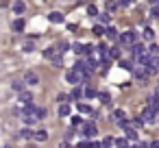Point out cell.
Masks as SVG:
<instances>
[{
	"label": "cell",
	"instance_id": "cell-1",
	"mask_svg": "<svg viewBox=\"0 0 159 148\" xmlns=\"http://www.w3.org/2000/svg\"><path fill=\"white\" fill-rule=\"evenodd\" d=\"M66 81H68L70 85H81L83 81H87V74L81 72V70H70L68 76H66Z\"/></svg>",
	"mask_w": 159,
	"mask_h": 148
},
{
	"label": "cell",
	"instance_id": "cell-2",
	"mask_svg": "<svg viewBox=\"0 0 159 148\" xmlns=\"http://www.w3.org/2000/svg\"><path fill=\"white\" fill-rule=\"evenodd\" d=\"M122 46H129V48H133L135 46V42H137V33L135 31H124L122 35H120V39H118Z\"/></svg>",
	"mask_w": 159,
	"mask_h": 148
},
{
	"label": "cell",
	"instance_id": "cell-3",
	"mask_svg": "<svg viewBox=\"0 0 159 148\" xmlns=\"http://www.w3.org/2000/svg\"><path fill=\"white\" fill-rule=\"evenodd\" d=\"M142 120H144V124H150V122H155V120H159V113L150 107V105H146L144 109H142V115H139Z\"/></svg>",
	"mask_w": 159,
	"mask_h": 148
},
{
	"label": "cell",
	"instance_id": "cell-4",
	"mask_svg": "<svg viewBox=\"0 0 159 148\" xmlns=\"http://www.w3.org/2000/svg\"><path fill=\"white\" fill-rule=\"evenodd\" d=\"M133 76H135L137 81H142V83H144V81L150 76V74H148V68H146L144 63H137V65L133 68Z\"/></svg>",
	"mask_w": 159,
	"mask_h": 148
},
{
	"label": "cell",
	"instance_id": "cell-5",
	"mask_svg": "<svg viewBox=\"0 0 159 148\" xmlns=\"http://www.w3.org/2000/svg\"><path fill=\"white\" fill-rule=\"evenodd\" d=\"M96 133H98V128H96L94 122H85V124H83V135H85V137H94Z\"/></svg>",
	"mask_w": 159,
	"mask_h": 148
},
{
	"label": "cell",
	"instance_id": "cell-6",
	"mask_svg": "<svg viewBox=\"0 0 159 148\" xmlns=\"http://www.w3.org/2000/svg\"><path fill=\"white\" fill-rule=\"evenodd\" d=\"M24 83H26V85H37V83H39V76H37L35 72H26Z\"/></svg>",
	"mask_w": 159,
	"mask_h": 148
},
{
	"label": "cell",
	"instance_id": "cell-7",
	"mask_svg": "<svg viewBox=\"0 0 159 148\" xmlns=\"http://www.w3.org/2000/svg\"><path fill=\"white\" fill-rule=\"evenodd\" d=\"M20 102H22L24 107L33 105V94H31V92H22V94H20Z\"/></svg>",
	"mask_w": 159,
	"mask_h": 148
},
{
	"label": "cell",
	"instance_id": "cell-8",
	"mask_svg": "<svg viewBox=\"0 0 159 148\" xmlns=\"http://www.w3.org/2000/svg\"><path fill=\"white\" fill-rule=\"evenodd\" d=\"M24 9H26V5L22 2V0H16V2H13V13H16V16H22Z\"/></svg>",
	"mask_w": 159,
	"mask_h": 148
},
{
	"label": "cell",
	"instance_id": "cell-9",
	"mask_svg": "<svg viewBox=\"0 0 159 148\" xmlns=\"http://www.w3.org/2000/svg\"><path fill=\"white\" fill-rule=\"evenodd\" d=\"M111 118H113V120H116V122L120 124V122H124V120H126V113H124L122 109H116V111L111 113Z\"/></svg>",
	"mask_w": 159,
	"mask_h": 148
},
{
	"label": "cell",
	"instance_id": "cell-10",
	"mask_svg": "<svg viewBox=\"0 0 159 148\" xmlns=\"http://www.w3.org/2000/svg\"><path fill=\"white\" fill-rule=\"evenodd\" d=\"M85 61H87V74H92V72H94V70L98 68V61H96L94 57H87Z\"/></svg>",
	"mask_w": 159,
	"mask_h": 148
},
{
	"label": "cell",
	"instance_id": "cell-11",
	"mask_svg": "<svg viewBox=\"0 0 159 148\" xmlns=\"http://www.w3.org/2000/svg\"><path fill=\"white\" fill-rule=\"evenodd\" d=\"M48 18H50V22H55V24H61V22H63V13H59V11H52Z\"/></svg>",
	"mask_w": 159,
	"mask_h": 148
},
{
	"label": "cell",
	"instance_id": "cell-12",
	"mask_svg": "<svg viewBox=\"0 0 159 148\" xmlns=\"http://www.w3.org/2000/svg\"><path fill=\"white\" fill-rule=\"evenodd\" d=\"M107 39H120V35H118V31L113 29V26H107Z\"/></svg>",
	"mask_w": 159,
	"mask_h": 148
},
{
	"label": "cell",
	"instance_id": "cell-13",
	"mask_svg": "<svg viewBox=\"0 0 159 148\" xmlns=\"http://www.w3.org/2000/svg\"><path fill=\"white\" fill-rule=\"evenodd\" d=\"M57 55H59V50H57V48H52V46L44 50V57H46V59H55Z\"/></svg>",
	"mask_w": 159,
	"mask_h": 148
},
{
	"label": "cell",
	"instance_id": "cell-14",
	"mask_svg": "<svg viewBox=\"0 0 159 148\" xmlns=\"http://www.w3.org/2000/svg\"><path fill=\"white\" fill-rule=\"evenodd\" d=\"M18 135H20L22 139H31V137H35V133H33V131H31L29 126H26V128H22V131H20Z\"/></svg>",
	"mask_w": 159,
	"mask_h": 148
},
{
	"label": "cell",
	"instance_id": "cell-15",
	"mask_svg": "<svg viewBox=\"0 0 159 148\" xmlns=\"http://www.w3.org/2000/svg\"><path fill=\"white\" fill-rule=\"evenodd\" d=\"M142 35H144V39H148V42H152V39H155V31H152V29H148V26L142 31Z\"/></svg>",
	"mask_w": 159,
	"mask_h": 148
},
{
	"label": "cell",
	"instance_id": "cell-16",
	"mask_svg": "<svg viewBox=\"0 0 159 148\" xmlns=\"http://www.w3.org/2000/svg\"><path fill=\"white\" fill-rule=\"evenodd\" d=\"M92 33H94V35H98V37H100V35H105V33H107V29H105V26H102V24H96V26H94V29H92Z\"/></svg>",
	"mask_w": 159,
	"mask_h": 148
},
{
	"label": "cell",
	"instance_id": "cell-17",
	"mask_svg": "<svg viewBox=\"0 0 159 148\" xmlns=\"http://www.w3.org/2000/svg\"><path fill=\"white\" fill-rule=\"evenodd\" d=\"M83 92H85V98H94V96H98V92H96V89H94L92 85H87V87H85Z\"/></svg>",
	"mask_w": 159,
	"mask_h": 148
},
{
	"label": "cell",
	"instance_id": "cell-18",
	"mask_svg": "<svg viewBox=\"0 0 159 148\" xmlns=\"http://www.w3.org/2000/svg\"><path fill=\"white\" fill-rule=\"evenodd\" d=\"M76 109H79V113H92V107H89V105H85V102H79V105H76Z\"/></svg>",
	"mask_w": 159,
	"mask_h": 148
},
{
	"label": "cell",
	"instance_id": "cell-19",
	"mask_svg": "<svg viewBox=\"0 0 159 148\" xmlns=\"http://www.w3.org/2000/svg\"><path fill=\"white\" fill-rule=\"evenodd\" d=\"M13 31H16V33H22V31H24V20H16V22H13Z\"/></svg>",
	"mask_w": 159,
	"mask_h": 148
},
{
	"label": "cell",
	"instance_id": "cell-20",
	"mask_svg": "<svg viewBox=\"0 0 159 148\" xmlns=\"http://www.w3.org/2000/svg\"><path fill=\"white\" fill-rule=\"evenodd\" d=\"M59 115H61V118H66V115H70V105H66V102H63V105L59 107Z\"/></svg>",
	"mask_w": 159,
	"mask_h": 148
},
{
	"label": "cell",
	"instance_id": "cell-21",
	"mask_svg": "<svg viewBox=\"0 0 159 148\" xmlns=\"http://www.w3.org/2000/svg\"><path fill=\"white\" fill-rule=\"evenodd\" d=\"M35 139H37V141H46V139H48V133H46V131H35Z\"/></svg>",
	"mask_w": 159,
	"mask_h": 148
},
{
	"label": "cell",
	"instance_id": "cell-22",
	"mask_svg": "<svg viewBox=\"0 0 159 148\" xmlns=\"http://www.w3.org/2000/svg\"><path fill=\"white\" fill-rule=\"evenodd\" d=\"M148 52H150L152 59H159V46H157V44H152V46L148 48Z\"/></svg>",
	"mask_w": 159,
	"mask_h": 148
},
{
	"label": "cell",
	"instance_id": "cell-23",
	"mask_svg": "<svg viewBox=\"0 0 159 148\" xmlns=\"http://www.w3.org/2000/svg\"><path fill=\"white\" fill-rule=\"evenodd\" d=\"M116 146H118V148H131L126 137H120V139H116Z\"/></svg>",
	"mask_w": 159,
	"mask_h": 148
},
{
	"label": "cell",
	"instance_id": "cell-24",
	"mask_svg": "<svg viewBox=\"0 0 159 148\" xmlns=\"http://www.w3.org/2000/svg\"><path fill=\"white\" fill-rule=\"evenodd\" d=\"M98 20H100V24H102V26H105V24L109 26V22H111V16H109V13H102V16H98Z\"/></svg>",
	"mask_w": 159,
	"mask_h": 148
},
{
	"label": "cell",
	"instance_id": "cell-25",
	"mask_svg": "<svg viewBox=\"0 0 159 148\" xmlns=\"http://www.w3.org/2000/svg\"><path fill=\"white\" fill-rule=\"evenodd\" d=\"M100 144H102V148H111V146L116 144V139H113V137H105Z\"/></svg>",
	"mask_w": 159,
	"mask_h": 148
},
{
	"label": "cell",
	"instance_id": "cell-26",
	"mask_svg": "<svg viewBox=\"0 0 159 148\" xmlns=\"http://www.w3.org/2000/svg\"><path fill=\"white\" fill-rule=\"evenodd\" d=\"M92 52H94V46H92V44H83V55L92 57Z\"/></svg>",
	"mask_w": 159,
	"mask_h": 148
},
{
	"label": "cell",
	"instance_id": "cell-27",
	"mask_svg": "<svg viewBox=\"0 0 159 148\" xmlns=\"http://www.w3.org/2000/svg\"><path fill=\"white\" fill-rule=\"evenodd\" d=\"M120 68H122V70H131V72H133V65H131V61H126V59H120Z\"/></svg>",
	"mask_w": 159,
	"mask_h": 148
},
{
	"label": "cell",
	"instance_id": "cell-28",
	"mask_svg": "<svg viewBox=\"0 0 159 148\" xmlns=\"http://www.w3.org/2000/svg\"><path fill=\"white\" fill-rule=\"evenodd\" d=\"M13 89L22 94V92H24V83H22V81H13Z\"/></svg>",
	"mask_w": 159,
	"mask_h": 148
},
{
	"label": "cell",
	"instance_id": "cell-29",
	"mask_svg": "<svg viewBox=\"0 0 159 148\" xmlns=\"http://www.w3.org/2000/svg\"><path fill=\"white\" fill-rule=\"evenodd\" d=\"M87 16H98V9H96V5H87Z\"/></svg>",
	"mask_w": 159,
	"mask_h": 148
},
{
	"label": "cell",
	"instance_id": "cell-30",
	"mask_svg": "<svg viewBox=\"0 0 159 148\" xmlns=\"http://www.w3.org/2000/svg\"><path fill=\"white\" fill-rule=\"evenodd\" d=\"M109 59H120V48H111V52H109Z\"/></svg>",
	"mask_w": 159,
	"mask_h": 148
},
{
	"label": "cell",
	"instance_id": "cell-31",
	"mask_svg": "<svg viewBox=\"0 0 159 148\" xmlns=\"http://www.w3.org/2000/svg\"><path fill=\"white\" fill-rule=\"evenodd\" d=\"M81 96H85V92H81V87H74L72 89V98H81Z\"/></svg>",
	"mask_w": 159,
	"mask_h": 148
},
{
	"label": "cell",
	"instance_id": "cell-32",
	"mask_svg": "<svg viewBox=\"0 0 159 148\" xmlns=\"http://www.w3.org/2000/svg\"><path fill=\"white\" fill-rule=\"evenodd\" d=\"M98 98H100V100H102V105H107V102H109V100H111V96H109V94H107V92H102V94H98Z\"/></svg>",
	"mask_w": 159,
	"mask_h": 148
},
{
	"label": "cell",
	"instance_id": "cell-33",
	"mask_svg": "<svg viewBox=\"0 0 159 148\" xmlns=\"http://www.w3.org/2000/svg\"><path fill=\"white\" fill-rule=\"evenodd\" d=\"M126 139H137V133H135V128H129V131H126Z\"/></svg>",
	"mask_w": 159,
	"mask_h": 148
},
{
	"label": "cell",
	"instance_id": "cell-34",
	"mask_svg": "<svg viewBox=\"0 0 159 148\" xmlns=\"http://www.w3.org/2000/svg\"><path fill=\"white\" fill-rule=\"evenodd\" d=\"M50 61H52V65H61V63H63V59H61V52H59L55 59H50Z\"/></svg>",
	"mask_w": 159,
	"mask_h": 148
},
{
	"label": "cell",
	"instance_id": "cell-35",
	"mask_svg": "<svg viewBox=\"0 0 159 148\" xmlns=\"http://www.w3.org/2000/svg\"><path fill=\"white\" fill-rule=\"evenodd\" d=\"M150 16H152V18H159V5H152V9H150Z\"/></svg>",
	"mask_w": 159,
	"mask_h": 148
},
{
	"label": "cell",
	"instance_id": "cell-36",
	"mask_svg": "<svg viewBox=\"0 0 159 148\" xmlns=\"http://www.w3.org/2000/svg\"><path fill=\"white\" fill-rule=\"evenodd\" d=\"M72 48H74V52H76V55H83V44H74Z\"/></svg>",
	"mask_w": 159,
	"mask_h": 148
},
{
	"label": "cell",
	"instance_id": "cell-37",
	"mask_svg": "<svg viewBox=\"0 0 159 148\" xmlns=\"http://www.w3.org/2000/svg\"><path fill=\"white\" fill-rule=\"evenodd\" d=\"M37 118L44 120V118H46V109H37Z\"/></svg>",
	"mask_w": 159,
	"mask_h": 148
},
{
	"label": "cell",
	"instance_id": "cell-38",
	"mask_svg": "<svg viewBox=\"0 0 159 148\" xmlns=\"http://www.w3.org/2000/svg\"><path fill=\"white\" fill-rule=\"evenodd\" d=\"M81 122H83V118H79V115H74V118H72V124H74V126H79Z\"/></svg>",
	"mask_w": 159,
	"mask_h": 148
},
{
	"label": "cell",
	"instance_id": "cell-39",
	"mask_svg": "<svg viewBox=\"0 0 159 148\" xmlns=\"http://www.w3.org/2000/svg\"><path fill=\"white\" fill-rule=\"evenodd\" d=\"M131 2H133V0H118V5H120V7H129Z\"/></svg>",
	"mask_w": 159,
	"mask_h": 148
},
{
	"label": "cell",
	"instance_id": "cell-40",
	"mask_svg": "<svg viewBox=\"0 0 159 148\" xmlns=\"http://www.w3.org/2000/svg\"><path fill=\"white\" fill-rule=\"evenodd\" d=\"M66 50H68V44L61 42V44H59V52H66Z\"/></svg>",
	"mask_w": 159,
	"mask_h": 148
},
{
	"label": "cell",
	"instance_id": "cell-41",
	"mask_svg": "<svg viewBox=\"0 0 159 148\" xmlns=\"http://www.w3.org/2000/svg\"><path fill=\"white\" fill-rule=\"evenodd\" d=\"M89 148H102V144H98V141H89Z\"/></svg>",
	"mask_w": 159,
	"mask_h": 148
},
{
	"label": "cell",
	"instance_id": "cell-42",
	"mask_svg": "<svg viewBox=\"0 0 159 148\" xmlns=\"http://www.w3.org/2000/svg\"><path fill=\"white\" fill-rule=\"evenodd\" d=\"M116 7H118V5H116V2H107V9H109V11H113V9H116Z\"/></svg>",
	"mask_w": 159,
	"mask_h": 148
},
{
	"label": "cell",
	"instance_id": "cell-43",
	"mask_svg": "<svg viewBox=\"0 0 159 148\" xmlns=\"http://www.w3.org/2000/svg\"><path fill=\"white\" fill-rule=\"evenodd\" d=\"M24 50H26V52H31V50H33V44H31V42H29V44H24Z\"/></svg>",
	"mask_w": 159,
	"mask_h": 148
},
{
	"label": "cell",
	"instance_id": "cell-44",
	"mask_svg": "<svg viewBox=\"0 0 159 148\" xmlns=\"http://www.w3.org/2000/svg\"><path fill=\"white\" fill-rule=\"evenodd\" d=\"M131 148H146V144H144V141H139V144H133Z\"/></svg>",
	"mask_w": 159,
	"mask_h": 148
},
{
	"label": "cell",
	"instance_id": "cell-45",
	"mask_svg": "<svg viewBox=\"0 0 159 148\" xmlns=\"http://www.w3.org/2000/svg\"><path fill=\"white\" fill-rule=\"evenodd\" d=\"M59 148H70V141H68V139H66V141H61V146H59Z\"/></svg>",
	"mask_w": 159,
	"mask_h": 148
},
{
	"label": "cell",
	"instance_id": "cell-46",
	"mask_svg": "<svg viewBox=\"0 0 159 148\" xmlns=\"http://www.w3.org/2000/svg\"><path fill=\"white\" fill-rule=\"evenodd\" d=\"M152 96H155V98H157V100H159V85H157V87H155V94H152Z\"/></svg>",
	"mask_w": 159,
	"mask_h": 148
},
{
	"label": "cell",
	"instance_id": "cell-47",
	"mask_svg": "<svg viewBox=\"0 0 159 148\" xmlns=\"http://www.w3.org/2000/svg\"><path fill=\"white\" fill-rule=\"evenodd\" d=\"M150 148H159V141H152V144H150Z\"/></svg>",
	"mask_w": 159,
	"mask_h": 148
},
{
	"label": "cell",
	"instance_id": "cell-48",
	"mask_svg": "<svg viewBox=\"0 0 159 148\" xmlns=\"http://www.w3.org/2000/svg\"><path fill=\"white\" fill-rule=\"evenodd\" d=\"M5 148H11V146H5Z\"/></svg>",
	"mask_w": 159,
	"mask_h": 148
}]
</instances>
